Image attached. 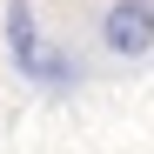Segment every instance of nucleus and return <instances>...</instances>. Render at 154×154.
Here are the masks:
<instances>
[{"label":"nucleus","instance_id":"f257e3e1","mask_svg":"<svg viewBox=\"0 0 154 154\" xmlns=\"http://www.w3.org/2000/svg\"><path fill=\"white\" fill-rule=\"evenodd\" d=\"M94 34H100V54H114V60H147V54H154V0H107Z\"/></svg>","mask_w":154,"mask_h":154},{"label":"nucleus","instance_id":"f03ea898","mask_svg":"<svg viewBox=\"0 0 154 154\" xmlns=\"http://www.w3.org/2000/svg\"><path fill=\"white\" fill-rule=\"evenodd\" d=\"M40 54H47V40H40L34 0H7V60L34 81V74H40Z\"/></svg>","mask_w":154,"mask_h":154},{"label":"nucleus","instance_id":"7ed1b4c3","mask_svg":"<svg viewBox=\"0 0 154 154\" xmlns=\"http://www.w3.org/2000/svg\"><path fill=\"white\" fill-rule=\"evenodd\" d=\"M34 81H40V87H81V60H74V54H60V47H47Z\"/></svg>","mask_w":154,"mask_h":154}]
</instances>
